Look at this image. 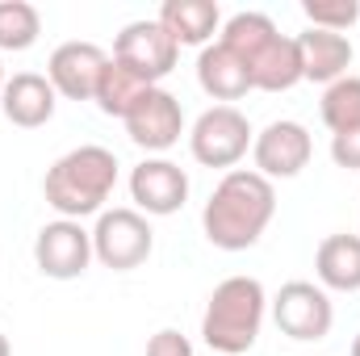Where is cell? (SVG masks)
Returning a JSON list of instances; mask_svg holds the SVG:
<instances>
[{
    "mask_svg": "<svg viewBox=\"0 0 360 356\" xmlns=\"http://www.w3.org/2000/svg\"><path fill=\"white\" fill-rule=\"evenodd\" d=\"M314 155V139L302 122L293 117H281V122H269L256 143H252V160H256V172L264 180H289L297 177Z\"/></svg>",
    "mask_w": 360,
    "mask_h": 356,
    "instance_id": "10",
    "label": "cell"
},
{
    "mask_svg": "<svg viewBox=\"0 0 360 356\" xmlns=\"http://www.w3.org/2000/svg\"><path fill=\"white\" fill-rule=\"evenodd\" d=\"M113 59H122L130 72H139L147 84H160L164 76L176 72L180 46L176 38L160 25V21H130L117 42H113Z\"/></svg>",
    "mask_w": 360,
    "mask_h": 356,
    "instance_id": "9",
    "label": "cell"
},
{
    "mask_svg": "<svg viewBox=\"0 0 360 356\" xmlns=\"http://www.w3.org/2000/svg\"><path fill=\"white\" fill-rule=\"evenodd\" d=\"M248 76H252V89L260 92H289L293 84H302V51H297V38H285L276 34L269 46L248 63Z\"/></svg>",
    "mask_w": 360,
    "mask_h": 356,
    "instance_id": "17",
    "label": "cell"
},
{
    "mask_svg": "<svg viewBox=\"0 0 360 356\" xmlns=\"http://www.w3.org/2000/svg\"><path fill=\"white\" fill-rule=\"evenodd\" d=\"M42 34V17L25 0H0V51H30Z\"/></svg>",
    "mask_w": 360,
    "mask_h": 356,
    "instance_id": "22",
    "label": "cell"
},
{
    "mask_svg": "<svg viewBox=\"0 0 360 356\" xmlns=\"http://www.w3.org/2000/svg\"><path fill=\"white\" fill-rule=\"evenodd\" d=\"M306 21L314 30H331V34H344L360 21V4L356 0H306L302 4Z\"/></svg>",
    "mask_w": 360,
    "mask_h": 356,
    "instance_id": "23",
    "label": "cell"
},
{
    "mask_svg": "<svg viewBox=\"0 0 360 356\" xmlns=\"http://www.w3.org/2000/svg\"><path fill=\"white\" fill-rule=\"evenodd\" d=\"M319 113H323V122H327L331 134L356 130L360 126V76H344V80L327 84Z\"/></svg>",
    "mask_w": 360,
    "mask_h": 356,
    "instance_id": "21",
    "label": "cell"
},
{
    "mask_svg": "<svg viewBox=\"0 0 360 356\" xmlns=\"http://www.w3.org/2000/svg\"><path fill=\"white\" fill-rule=\"evenodd\" d=\"M55 105H59V92L51 89L46 76L38 72H17L4 80V92H0V113L21 126V130H38L55 117Z\"/></svg>",
    "mask_w": 360,
    "mask_h": 356,
    "instance_id": "13",
    "label": "cell"
},
{
    "mask_svg": "<svg viewBox=\"0 0 360 356\" xmlns=\"http://www.w3.org/2000/svg\"><path fill=\"white\" fill-rule=\"evenodd\" d=\"M130 197H134L139 214L168 218V214L184 210V201H188V172L172 160H164V155H147L130 172Z\"/></svg>",
    "mask_w": 360,
    "mask_h": 356,
    "instance_id": "11",
    "label": "cell"
},
{
    "mask_svg": "<svg viewBox=\"0 0 360 356\" xmlns=\"http://www.w3.org/2000/svg\"><path fill=\"white\" fill-rule=\"evenodd\" d=\"M276 214V189L256 168H235L214 184L205 210H201V231L218 252H248L260 243Z\"/></svg>",
    "mask_w": 360,
    "mask_h": 356,
    "instance_id": "1",
    "label": "cell"
},
{
    "mask_svg": "<svg viewBox=\"0 0 360 356\" xmlns=\"http://www.w3.org/2000/svg\"><path fill=\"white\" fill-rule=\"evenodd\" d=\"M155 252V231L147 222V214L139 210H101L96 227H92V260H101L113 272H130V268L147 265V256Z\"/></svg>",
    "mask_w": 360,
    "mask_h": 356,
    "instance_id": "5",
    "label": "cell"
},
{
    "mask_svg": "<svg viewBox=\"0 0 360 356\" xmlns=\"http://www.w3.org/2000/svg\"><path fill=\"white\" fill-rule=\"evenodd\" d=\"M269 293L256 276H226L214 285L205 314H201V340L214 356H243L264 327Z\"/></svg>",
    "mask_w": 360,
    "mask_h": 356,
    "instance_id": "3",
    "label": "cell"
},
{
    "mask_svg": "<svg viewBox=\"0 0 360 356\" xmlns=\"http://www.w3.org/2000/svg\"><path fill=\"white\" fill-rule=\"evenodd\" d=\"M147 356H193L188 348V340L172 331V327H164V331H155L151 340H147Z\"/></svg>",
    "mask_w": 360,
    "mask_h": 356,
    "instance_id": "25",
    "label": "cell"
},
{
    "mask_svg": "<svg viewBox=\"0 0 360 356\" xmlns=\"http://www.w3.org/2000/svg\"><path fill=\"white\" fill-rule=\"evenodd\" d=\"M0 356H13V344H8V336L0 331Z\"/></svg>",
    "mask_w": 360,
    "mask_h": 356,
    "instance_id": "26",
    "label": "cell"
},
{
    "mask_svg": "<svg viewBox=\"0 0 360 356\" xmlns=\"http://www.w3.org/2000/svg\"><path fill=\"white\" fill-rule=\"evenodd\" d=\"M109 55L96 46V42H63L55 46L51 63H46V80L51 89L68 101H92L96 96V84H101V72H105Z\"/></svg>",
    "mask_w": 360,
    "mask_h": 356,
    "instance_id": "12",
    "label": "cell"
},
{
    "mask_svg": "<svg viewBox=\"0 0 360 356\" xmlns=\"http://www.w3.org/2000/svg\"><path fill=\"white\" fill-rule=\"evenodd\" d=\"M34 265L51 281H76L92 265V231L72 218H55L34 239Z\"/></svg>",
    "mask_w": 360,
    "mask_h": 356,
    "instance_id": "8",
    "label": "cell"
},
{
    "mask_svg": "<svg viewBox=\"0 0 360 356\" xmlns=\"http://www.w3.org/2000/svg\"><path fill=\"white\" fill-rule=\"evenodd\" d=\"M147 89H155V84H147L139 72H130L122 59H109L105 63V72H101V84H96V109L101 113H109V117H126L130 109H134V101L143 96Z\"/></svg>",
    "mask_w": 360,
    "mask_h": 356,
    "instance_id": "19",
    "label": "cell"
},
{
    "mask_svg": "<svg viewBox=\"0 0 360 356\" xmlns=\"http://www.w3.org/2000/svg\"><path fill=\"white\" fill-rule=\"evenodd\" d=\"M331 160L348 172H360V126L344 130V134H331Z\"/></svg>",
    "mask_w": 360,
    "mask_h": 356,
    "instance_id": "24",
    "label": "cell"
},
{
    "mask_svg": "<svg viewBox=\"0 0 360 356\" xmlns=\"http://www.w3.org/2000/svg\"><path fill=\"white\" fill-rule=\"evenodd\" d=\"M197 84L210 92L214 101L231 105V101H239V96L252 92V76H248V63H243L231 46L210 42V46H201V55H197Z\"/></svg>",
    "mask_w": 360,
    "mask_h": 356,
    "instance_id": "15",
    "label": "cell"
},
{
    "mask_svg": "<svg viewBox=\"0 0 360 356\" xmlns=\"http://www.w3.org/2000/svg\"><path fill=\"white\" fill-rule=\"evenodd\" d=\"M297 51H302V76L310 84L344 80L352 68V55H356L348 34H331V30H314V25H306L297 34Z\"/></svg>",
    "mask_w": 360,
    "mask_h": 356,
    "instance_id": "14",
    "label": "cell"
},
{
    "mask_svg": "<svg viewBox=\"0 0 360 356\" xmlns=\"http://www.w3.org/2000/svg\"><path fill=\"white\" fill-rule=\"evenodd\" d=\"M272 38H276V25H272V17L264 13H235L226 25H222V46H231L243 63H252L264 46H269Z\"/></svg>",
    "mask_w": 360,
    "mask_h": 356,
    "instance_id": "20",
    "label": "cell"
},
{
    "mask_svg": "<svg viewBox=\"0 0 360 356\" xmlns=\"http://www.w3.org/2000/svg\"><path fill=\"white\" fill-rule=\"evenodd\" d=\"M113 184H117V155L109 147H101V143H84V147L59 155L46 168L42 197L59 218L80 222V218L105 210Z\"/></svg>",
    "mask_w": 360,
    "mask_h": 356,
    "instance_id": "2",
    "label": "cell"
},
{
    "mask_svg": "<svg viewBox=\"0 0 360 356\" xmlns=\"http://www.w3.org/2000/svg\"><path fill=\"white\" fill-rule=\"evenodd\" d=\"M4 80H8V76H4V63H0V92H4Z\"/></svg>",
    "mask_w": 360,
    "mask_h": 356,
    "instance_id": "28",
    "label": "cell"
},
{
    "mask_svg": "<svg viewBox=\"0 0 360 356\" xmlns=\"http://www.w3.org/2000/svg\"><path fill=\"white\" fill-rule=\"evenodd\" d=\"M314 272L323 289L356 293L360 289V235H327L314 252Z\"/></svg>",
    "mask_w": 360,
    "mask_h": 356,
    "instance_id": "18",
    "label": "cell"
},
{
    "mask_svg": "<svg viewBox=\"0 0 360 356\" xmlns=\"http://www.w3.org/2000/svg\"><path fill=\"white\" fill-rule=\"evenodd\" d=\"M126 122V134H130V143L134 147H143L147 155H164V151H172L180 143V134H184V109H180V101L172 96L168 89H147L139 101H134V109L122 117Z\"/></svg>",
    "mask_w": 360,
    "mask_h": 356,
    "instance_id": "7",
    "label": "cell"
},
{
    "mask_svg": "<svg viewBox=\"0 0 360 356\" xmlns=\"http://www.w3.org/2000/svg\"><path fill=\"white\" fill-rule=\"evenodd\" d=\"M252 143H256V130H252L248 113L235 109V105L205 109L193 122V130H188V151H193V160L201 168H226V172H235V164L252 151Z\"/></svg>",
    "mask_w": 360,
    "mask_h": 356,
    "instance_id": "4",
    "label": "cell"
},
{
    "mask_svg": "<svg viewBox=\"0 0 360 356\" xmlns=\"http://www.w3.org/2000/svg\"><path fill=\"white\" fill-rule=\"evenodd\" d=\"M272 323L281 327V336L297 340V344H319L331 336L335 323V306L327 298L323 285L314 281H285L272 298Z\"/></svg>",
    "mask_w": 360,
    "mask_h": 356,
    "instance_id": "6",
    "label": "cell"
},
{
    "mask_svg": "<svg viewBox=\"0 0 360 356\" xmlns=\"http://www.w3.org/2000/svg\"><path fill=\"white\" fill-rule=\"evenodd\" d=\"M155 21L176 38V46H210L222 25V13L214 0H164Z\"/></svg>",
    "mask_w": 360,
    "mask_h": 356,
    "instance_id": "16",
    "label": "cell"
},
{
    "mask_svg": "<svg viewBox=\"0 0 360 356\" xmlns=\"http://www.w3.org/2000/svg\"><path fill=\"white\" fill-rule=\"evenodd\" d=\"M352 356H360V331H356V340H352Z\"/></svg>",
    "mask_w": 360,
    "mask_h": 356,
    "instance_id": "27",
    "label": "cell"
}]
</instances>
